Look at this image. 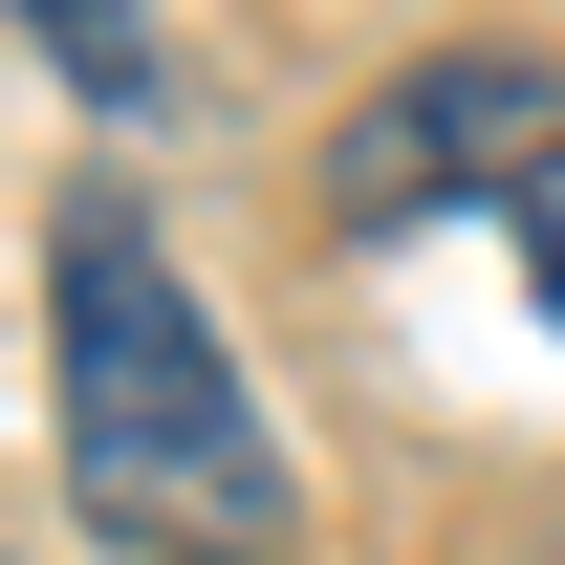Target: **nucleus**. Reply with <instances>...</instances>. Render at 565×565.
<instances>
[{"instance_id": "f257e3e1", "label": "nucleus", "mask_w": 565, "mask_h": 565, "mask_svg": "<svg viewBox=\"0 0 565 565\" xmlns=\"http://www.w3.org/2000/svg\"><path fill=\"white\" fill-rule=\"evenodd\" d=\"M44 370H66V500L109 522L131 565H282L305 479H282L239 349L196 327V282L109 174L44 217Z\"/></svg>"}, {"instance_id": "f03ea898", "label": "nucleus", "mask_w": 565, "mask_h": 565, "mask_svg": "<svg viewBox=\"0 0 565 565\" xmlns=\"http://www.w3.org/2000/svg\"><path fill=\"white\" fill-rule=\"evenodd\" d=\"M327 217H349V239L500 217L522 282H544V327H565V66L544 44H435V66H392L349 131H327Z\"/></svg>"}, {"instance_id": "7ed1b4c3", "label": "nucleus", "mask_w": 565, "mask_h": 565, "mask_svg": "<svg viewBox=\"0 0 565 565\" xmlns=\"http://www.w3.org/2000/svg\"><path fill=\"white\" fill-rule=\"evenodd\" d=\"M0 22H22L87 109H152V0H0Z\"/></svg>"}, {"instance_id": "20e7f679", "label": "nucleus", "mask_w": 565, "mask_h": 565, "mask_svg": "<svg viewBox=\"0 0 565 565\" xmlns=\"http://www.w3.org/2000/svg\"><path fill=\"white\" fill-rule=\"evenodd\" d=\"M544 565H565V544H544Z\"/></svg>"}]
</instances>
